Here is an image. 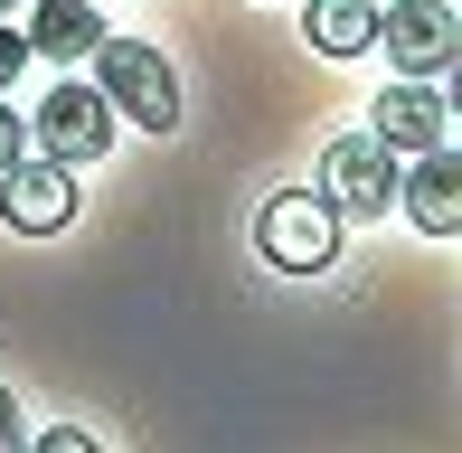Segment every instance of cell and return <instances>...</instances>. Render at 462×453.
Returning a JSON list of instances; mask_svg holds the SVG:
<instances>
[{
  "instance_id": "cell-5",
  "label": "cell",
  "mask_w": 462,
  "mask_h": 453,
  "mask_svg": "<svg viewBox=\"0 0 462 453\" xmlns=\"http://www.w3.org/2000/svg\"><path fill=\"white\" fill-rule=\"evenodd\" d=\"M29 142H38L48 161H67V171H76V161H104V152H114V105H104L86 76H76V86H48Z\"/></svg>"
},
{
  "instance_id": "cell-15",
  "label": "cell",
  "mask_w": 462,
  "mask_h": 453,
  "mask_svg": "<svg viewBox=\"0 0 462 453\" xmlns=\"http://www.w3.org/2000/svg\"><path fill=\"white\" fill-rule=\"evenodd\" d=\"M10 10H29V0H0V19H10Z\"/></svg>"
},
{
  "instance_id": "cell-7",
  "label": "cell",
  "mask_w": 462,
  "mask_h": 453,
  "mask_svg": "<svg viewBox=\"0 0 462 453\" xmlns=\"http://www.w3.org/2000/svg\"><path fill=\"white\" fill-rule=\"evenodd\" d=\"M368 133L387 142V152H434V142L453 133L444 76H406V86H377V114H368Z\"/></svg>"
},
{
  "instance_id": "cell-11",
  "label": "cell",
  "mask_w": 462,
  "mask_h": 453,
  "mask_svg": "<svg viewBox=\"0 0 462 453\" xmlns=\"http://www.w3.org/2000/svg\"><path fill=\"white\" fill-rule=\"evenodd\" d=\"M10 161H29V114H10V95H0V171Z\"/></svg>"
},
{
  "instance_id": "cell-1",
  "label": "cell",
  "mask_w": 462,
  "mask_h": 453,
  "mask_svg": "<svg viewBox=\"0 0 462 453\" xmlns=\"http://www.w3.org/2000/svg\"><path fill=\"white\" fill-rule=\"evenodd\" d=\"M95 95L114 114H133L142 133H180V76L161 48H142V38H95Z\"/></svg>"
},
{
  "instance_id": "cell-9",
  "label": "cell",
  "mask_w": 462,
  "mask_h": 453,
  "mask_svg": "<svg viewBox=\"0 0 462 453\" xmlns=\"http://www.w3.org/2000/svg\"><path fill=\"white\" fill-rule=\"evenodd\" d=\"M19 38H29V57H57V67H86V57H95V38H104V10H95V0H38Z\"/></svg>"
},
{
  "instance_id": "cell-2",
  "label": "cell",
  "mask_w": 462,
  "mask_h": 453,
  "mask_svg": "<svg viewBox=\"0 0 462 453\" xmlns=\"http://www.w3.org/2000/svg\"><path fill=\"white\" fill-rule=\"evenodd\" d=\"M255 245H264V264H283V274H321V264L340 255V217H330L321 190H274L255 208Z\"/></svg>"
},
{
  "instance_id": "cell-14",
  "label": "cell",
  "mask_w": 462,
  "mask_h": 453,
  "mask_svg": "<svg viewBox=\"0 0 462 453\" xmlns=\"http://www.w3.org/2000/svg\"><path fill=\"white\" fill-rule=\"evenodd\" d=\"M0 453H19V387H0Z\"/></svg>"
},
{
  "instance_id": "cell-10",
  "label": "cell",
  "mask_w": 462,
  "mask_h": 453,
  "mask_svg": "<svg viewBox=\"0 0 462 453\" xmlns=\"http://www.w3.org/2000/svg\"><path fill=\"white\" fill-rule=\"evenodd\" d=\"M302 38L321 57H368L377 48V0H311V10H302Z\"/></svg>"
},
{
  "instance_id": "cell-6",
  "label": "cell",
  "mask_w": 462,
  "mask_h": 453,
  "mask_svg": "<svg viewBox=\"0 0 462 453\" xmlns=\"http://www.w3.org/2000/svg\"><path fill=\"white\" fill-rule=\"evenodd\" d=\"M76 217V171L67 161H10L0 171V226L10 236H57Z\"/></svg>"
},
{
  "instance_id": "cell-4",
  "label": "cell",
  "mask_w": 462,
  "mask_h": 453,
  "mask_svg": "<svg viewBox=\"0 0 462 453\" xmlns=\"http://www.w3.org/2000/svg\"><path fill=\"white\" fill-rule=\"evenodd\" d=\"M377 48H387L396 76H453L462 10L453 0H387V10H377Z\"/></svg>"
},
{
  "instance_id": "cell-3",
  "label": "cell",
  "mask_w": 462,
  "mask_h": 453,
  "mask_svg": "<svg viewBox=\"0 0 462 453\" xmlns=\"http://www.w3.org/2000/svg\"><path fill=\"white\" fill-rule=\"evenodd\" d=\"M321 199H330V217L340 226H368V217H387L396 208V152L377 133H340L321 152Z\"/></svg>"
},
{
  "instance_id": "cell-12",
  "label": "cell",
  "mask_w": 462,
  "mask_h": 453,
  "mask_svg": "<svg viewBox=\"0 0 462 453\" xmlns=\"http://www.w3.org/2000/svg\"><path fill=\"white\" fill-rule=\"evenodd\" d=\"M29 453H104V444H95V435H86V425H57V435H38V444H29Z\"/></svg>"
},
{
  "instance_id": "cell-13",
  "label": "cell",
  "mask_w": 462,
  "mask_h": 453,
  "mask_svg": "<svg viewBox=\"0 0 462 453\" xmlns=\"http://www.w3.org/2000/svg\"><path fill=\"white\" fill-rule=\"evenodd\" d=\"M19 67H29V38H19V29H10V19H0V86H10V76H19Z\"/></svg>"
},
{
  "instance_id": "cell-8",
  "label": "cell",
  "mask_w": 462,
  "mask_h": 453,
  "mask_svg": "<svg viewBox=\"0 0 462 453\" xmlns=\"http://www.w3.org/2000/svg\"><path fill=\"white\" fill-rule=\"evenodd\" d=\"M396 208L425 226V236H453L462 226V161H453V142H434V152H415V171H396Z\"/></svg>"
}]
</instances>
